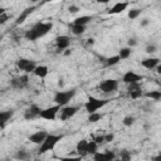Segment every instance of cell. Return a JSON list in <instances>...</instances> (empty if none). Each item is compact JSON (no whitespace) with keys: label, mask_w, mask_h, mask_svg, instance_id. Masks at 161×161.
I'll return each mask as SVG.
<instances>
[{"label":"cell","mask_w":161,"mask_h":161,"mask_svg":"<svg viewBox=\"0 0 161 161\" xmlns=\"http://www.w3.org/2000/svg\"><path fill=\"white\" fill-rule=\"evenodd\" d=\"M52 29H53V23H50V21H47V23L39 21V23L34 24L29 30H26L25 34H24V36L28 40L34 42L36 39L43 38L44 35H47Z\"/></svg>","instance_id":"6da1fadb"},{"label":"cell","mask_w":161,"mask_h":161,"mask_svg":"<svg viewBox=\"0 0 161 161\" xmlns=\"http://www.w3.org/2000/svg\"><path fill=\"white\" fill-rule=\"evenodd\" d=\"M64 136L63 135H53V133H48V136L45 137V140L42 142V145H39V150H38V153L39 155H43L48 151H52L57 143L63 138Z\"/></svg>","instance_id":"7a4b0ae2"},{"label":"cell","mask_w":161,"mask_h":161,"mask_svg":"<svg viewBox=\"0 0 161 161\" xmlns=\"http://www.w3.org/2000/svg\"><path fill=\"white\" fill-rule=\"evenodd\" d=\"M77 93V89L75 88H72V89H68V91H58L54 97H53V101L57 106L59 107H64V106H68V103L73 99V97L75 96Z\"/></svg>","instance_id":"3957f363"},{"label":"cell","mask_w":161,"mask_h":161,"mask_svg":"<svg viewBox=\"0 0 161 161\" xmlns=\"http://www.w3.org/2000/svg\"><path fill=\"white\" fill-rule=\"evenodd\" d=\"M108 102H109V99H102V98H96L93 96H89L87 98V102L84 103V108L88 112V114H91V113L97 112L106 104H108Z\"/></svg>","instance_id":"277c9868"},{"label":"cell","mask_w":161,"mask_h":161,"mask_svg":"<svg viewBox=\"0 0 161 161\" xmlns=\"http://www.w3.org/2000/svg\"><path fill=\"white\" fill-rule=\"evenodd\" d=\"M16 67H18L20 70H23L25 74H28V73H30V72H34V69H35V67H36V63H35V60H33V59L19 58V59L16 60Z\"/></svg>","instance_id":"5b68a950"},{"label":"cell","mask_w":161,"mask_h":161,"mask_svg":"<svg viewBox=\"0 0 161 161\" xmlns=\"http://www.w3.org/2000/svg\"><path fill=\"white\" fill-rule=\"evenodd\" d=\"M59 111H60V107L55 104V106H52V107L42 109L39 117L43 118V119H47V121H54L57 118V114L59 113Z\"/></svg>","instance_id":"8992f818"},{"label":"cell","mask_w":161,"mask_h":161,"mask_svg":"<svg viewBox=\"0 0 161 161\" xmlns=\"http://www.w3.org/2000/svg\"><path fill=\"white\" fill-rule=\"evenodd\" d=\"M98 88L101 89V92L108 94V93H112V92L117 91V88H118V82H117L116 79H111V78H109V79H104V80H102V82L99 83Z\"/></svg>","instance_id":"52a82bcc"},{"label":"cell","mask_w":161,"mask_h":161,"mask_svg":"<svg viewBox=\"0 0 161 161\" xmlns=\"http://www.w3.org/2000/svg\"><path fill=\"white\" fill-rule=\"evenodd\" d=\"M29 84V77L28 74H23V75H19V77H14L11 80H10V86L14 88V89H24L25 87H28Z\"/></svg>","instance_id":"ba28073f"},{"label":"cell","mask_w":161,"mask_h":161,"mask_svg":"<svg viewBox=\"0 0 161 161\" xmlns=\"http://www.w3.org/2000/svg\"><path fill=\"white\" fill-rule=\"evenodd\" d=\"M77 112H78V107H75V106H64V107H60L59 119L60 121H67V119L72 118Z\"/></svg>","instance_id":"9c48e42d"},{"label":"cell","mask_w":161,"mask_h":161,"mask_svg":"<svg viewBox=\"0 0 161 161\" xmlns=\"http://www.w3.org/2000/svg\"><path fill=\"white\" fill-rule=\"evenodd\" d=\"M69 45H70V38L68 35H59L55 38L57 53H62L63 50H67Z\"/></svg>","instance_id":"30bf717a"},{"label":"cell","mask_w":161,"mask_h":161,"mask_svg":"<svg viewBox=\"0 0 161 161\" xmlns=\"http://www.w3.org/2000/svg\"><path fill=\"white\" fill-rule=\"evenodd\" d=\"M143 79V75L137 74L133 70H127L123 75H122V82L126 84H131V83H140Z\"/></svg>","instance_id":"8fae6325"},{"label":"cell","mask_w":161,"mask_h":161,"mask_svg":"<svg viewBox=\"0 0 161 161\" xmlns=\"http://www.w3.org/2000/svg\"><path fill=\"white\" fill-rule=\"evenodd\" d=\"M40 111H42V108H40L38 104H31L30 107H28V108L24 111V118H25L26 121L35 119V118L39 117Z\"/></svg>","instance_id":"7c38bea8"},{"label":"cell","mask_w":161,"mask_h":161,"mask_svg":"<svg viewBox=\"0 0 161 161\" xmlns=\"http://www.w3.org/2000/svg\"><path fill=\"white\" fill-rule=\"evenodd\" d=\"M116 158V153L111 150H106L104 152H96L93 155V161H113Z\"/></svg>","instance_id":"4fadbf2b"},{"label":"cell","mask_w":161,"mask_h":161,"mask_svg":"<svg viewBox=\"0 0 161 161\" xmlns=\"http://www.w3.org/2000/svg\"><path fill=\"white\" fill-rule=\"evenodd\" d=\"M47 136H48V132H45V131H38V132H34L33 135H30V136L28 137V140H29L31 143L42 145V142L45 140Z\"/></svg>","instance_id":"5bb4252c"},{"label":"cell","mask_w":161,"mask_h":161,"mask_svg":"<svg viewBox=\"0 0 161 161\" xmlns=\"http://www.w3.org/2000/svg\"><path fill=\"white\" fill-rule=\"evenodd\" d=\"M87 146H88V140H86V138L79 140L78 143H77V146H75V151H77L78 156H80L82 158L88 155L87 153Z\"/></svg>","instance_id":"9a60e30c"},{"label":"cell","mask_w":161,"mask_h":161,"mask_svg":"<svg viewBox=\"0 0 161 161\" xmlns=\"http://www.w3.org/2000/svg\"><path fill=\"white\" fill-rule=\"evenodd\" d=\"M36 9V6H30V8H26V9H24L20 14H19V16L16 18V20H15V24L16 25H20V24H23L26 19H28V16L34 11Z\"/></svg>","instance_id":"2e32d148"},{"label":"cell","mask_w":161,"mask_h":161,"mask_svg":"<svg viewBox=\"0 0 161 161\" xmlns=\"http://www.w3.org/2000/svg\"><path fill=\"white\" fill-rule=\"evenodd\" d=\"M14 116V109H5V111H0V130L11 119V117Z\"/></svg>","instance_id":"e0dca14e"},{"label":"cell","mask_w":161,"mask_h":161,"mask_svg":"<svg viewBox=\"0 0 161 161\" xmlns=\"http://www.w3.org/2000/svg\"><path fill=\"white\" fill-rule=\"evenodd\" d=\"M160 64V59L158 58H146L141 62V65L146 69H153Z\"/></svg>","instance_id":"ac0fdd59"},{"label":"cell","mask_w":161,"mask_h":161,"mask_svg":"<svg viewBox=\"0 0 161 161\" xmlns=\"http://www.w3.org/2000/svg\"><path fill=\"white\" fill-rule=\"evenodd\" d=\"M127 6H128V3H127V1L116 3V4L108 10V13H109V14H119V13H122L123 10H126Z\"/></svg>","instance_id":"d6986e66"},{"label":"cell","mask_w":161,"mask_h":161,"mask_svg":"<svg viewBox=\"0 0 161 161\" xmlns=\"http://www.w3.org/2000/svg\"><path fill=\"white\" fill-rule=\"evenodd\" d=\"M93 20V16L91 15H82V16H78L73 20V24L74 25H82V26H86L88 23H91Z\"/></svg>","instance_id":"ffe728a7"},{"label":"cell","mask_w":161,"mask_h":161,"mask_svg":"<svg viewBox=\"0 0 161 161\" xmlns=\"http://www.w3.org/2000/svg\"><path fill=\"white\" fill-rule=\"evenodd\" d=\"M14 157H15L16 160H20V161H28V160L30 158V153H29V151H26V150H24V148H19V150L15 152Z\"/></svg>","instance_id":"44dd1931"},{"label":"cell","mask_w":161,"mask_h":161,"mask_svg":"<svg viewBox=\"0 0 161 161\" xmlns=\"http://www.w3.org/2000/svg\"><path fill=\"white\" fill-rule=\"evenodd\" d=\"M48 67L47 65H36L35 67V69H34V74L36 75V77H39V78H45L47 75H48Z\"/></svg>","instance_id":"7402d4cb"},{"label":"cell","mask_w":161,"mask_h":161,"mask_svg":"<svg viewBox=\"0 0 161 161\" xmlns=\"http://www.w3.org/2000/svg\"><path fill=\"white\" fill-rule=\"evenodd\" d=\"M131 54H132V48L126 47V48H121L117 55H118V57H119V59L122 60V59H127V58H130V55H131Z\"/></svg>","instance_id":"603a6c76"},{"label":"cell","mask_w":161,"mask_h":161,"mask_svg":"<svg viewBox=\"0 0 161 161\" xmlns=\"http://www.w3.org/2000/svg\"><path fill=\"white\" fill-rule=\"evenodd\" d=\"M146 98H151L153 101H160L161 99V91H151V92H146L143 94Z\"/></svg>","instance_id":"cb8c5ba5"},{"label":"cell","mask_w":161,"mask_h":161,"mask_svg":"<svg viewBox=\"0 0 161 161\" xmlns=\"http://www.w3.org/2000/svg\"><path fill=\"white\" fill-rule=\"evenodd\" d=\"M102 118H103V113H99V112H94V113H91V114H88V118H87V121H88L89 123H96V122L101 121Z\"/></svg>","instance_id":"d4e9b609"},{"label":"cell","mask_w":161,"mask_h":161,"mask_svg":"<svg viewBox=\"0 0 161 161\" xmlns=\"http://www.w3.org/2000/svg\"><path fill=\"white\" fill-rule=\"evenodd\" d=\"M97 150H98V145L92 140V141H88V146H87V153L88 155H94L96 152H97Z\"/></svg>","instance_id":"484cf974"},{"label":"cell","mask_w":161,"mask_h":161,"mask_svg":"<svg viewBox=\"0 0 161 161\" xmlns=\"http://www.w3.org/2000/svg\"><path fill=\"white\" fill-rule=\"evenodd\" d=\"M70 31H72L74 35H82V34L86 31V26H82V25H74V24H72V26H70Z\"/></svg>","instance_id":"4316f807"},{"label":"cell","mask_w":161,"mask_h":161,"mask_svg":"<svg viewBox=\"0 0 161 161\" xmlns=\"http://www.w3.org/2000/svg\"><path fill=\"white\" fill-rule=\"evenodd\" d=\"M121 161H131L132 160V155L128 150H121L119 151V157H118Z\"/></svg>","instance_id":"83f0119b"},{"label":"cell","mask_w":161,"mask_h":161,"mask_svg":"<svg viewBox=\"0 0 161 161\" xmlns=\"http://www.w3.org/2000/svg\"><path fill=\"white\" fill-rule=\"evenodd\" d=\"M119 57L118 55H113V57H109L106 59V67H112V65H116L118 62H119Z\"/></svg>","instance_id":"f1b7e54d"},{"label":"cell","mask_w":161,"mask_h":161,"mask_svg":"<svg viewBox=\"0 0 161 161\" xmlns=\"http://www.w3.org/2000/svg\"><path fill=\"white\" fill-rule=\"evenodd\" d=\"M140 14H141V9H131V10H128L127 16H128V19L133 20V19L138 18V16H140Z\"/></svg>","instance_id":"f546056e"},{"label":"cell","mask_w":161,"mask_h":161,"mask_svg":"<svg viewBox=\"0 0 161 161\" xmlns=\"http://www.w3.org/2000/svg\"><path fill=\"white\" fill-rule=\"evenodd\" d=\"M122 123H123L126 127H131V126L135 123V117H133V116H126V117H123Z\"/></svg>","instance_id":"4dcf8cb0"},{"label":"cell","mask_w":161,"mask_h":161,"mask_svg":"<svg viewBox=\"0 0 161 161\" xmlns=\"http://www.w3.org/2000/svg\"><path fill=\"white\" fill-rule=\"evenodd\" d=\"M128 94H130V97H131L132 99H137V98H140V97H142V96H143V93H142V89H141V88H140V89H137V91H132V92H130Z\"/></svg>","instance_id":"1f68e13d"},{"label":"cell","mask_w":161,"mask_h":161,"mask_svg":"<svg viewBox=\"0 0 161 161\" xmlns=\"http://www.w3.org/2000/svg\"><path fill=\"white\" fill-rule=\"evenodd\" d=\"M140 88H141V84H140V83H131V84H128L127 91H128V93H130V92L137 91V89H140Z\"/></svg>","instance_id":"d6a6232c"},{"label":"cell","mask_w":161,"mask_h":161,"mask_svg":"<svg viewBox=\"0 0 161 161\" xmlns=\"http://www.w3.org/2000/svg\"><path fill=\"white\" fill-rule=\"evenodd\" d=\"M146 53H148V54H152V53H155L156 50H157V47L155 45V44H148L147 47H146Z\"/></svg>","instance_id":"836d02e7"},{"label":"cell","mask_w":161,"mask_h":161,"mask_svg":"<svg viewBox=\"0 0 161 161\" xmlns=\"http://www.w3.org/2000/svg\"><path fill=\"white\" fill-rule=\"evenodd\" d=\"M93 141H94L97 145H102V143H104V135H99V136H96V137L93 138Z\"/></svg>","instance_id":"e575fe53"},{"label":"cell","mask_w":161,"mask_h":161,"mask_svg":"<svg viewBox=\"0 0 161 161\" xmlns=\"http://www.w3.org/2000/svg\"><path fill=\"white\" fill-rule=\"evenodd\" d=\"M60 161H82V157L80 156H75V157L68 156V157H62Z\"/></svg>","instance_id":"d590c367"},{"label":"cell","mask_w":161,"mask_h":161,"mask_svg":"<svg viewBox=\"0 0 161 161\" xmlns=\"http://www.w3.org/2000/svg\"><path fill=\"white\" fill-rule=\"evenodd\" d=\"M68 11L70 14H75V13L79 11V6H77V5H69L68 6Z\"/></svg>","instance_id":"8d00e7d4"},{"label":"cell","mask_w":161,"mask_h":161,"mask_svg":"<svg viewBox=\"0 0 161 161\" xmlns=\"http://www.w3.org/2000/svg\"><path fill=\"white\" fill-rule=\"evenodd\" d=\"M10 16H9V14H6V13H4V14H1L0 15V24H5L6 21H8V19H9Z\"/></svg>","instance_id":"74e56055"},{"label":"cell","mask_w":161,"mask_h":161,"mask_svg":"<svg viewBox=\"0 0 161 161\" xmlns=\"http://www.w3.org/2000/svg\"><path fill=\"white\" fill-rule=\"evenodd\" d=\"M114 138V135L113 133H106L104 135V142H112Z\"/></svg>","instance_id":"f35d334b"},{"label":"cell","mask_w":161,"mask_h":161,"mask_svg":"<svg viewBox=\"0 0 161 161\" xmlns=\"http://www.w3.org/2000/svg\"><path fill=\"white\" fill-rule=\"evenodd\" d=\"M127 43H128V48H132V47L137 45V42H136V39H135V38H130Z\"/></svg>","instance_id":"ab89813d"},{"label":"cell","mask_w":161,"mask_h":161,"mask_svg":"<svg viewBox=\"0 0 161 161\" xmlns=\"http://www.w3.org/2000/svg\"><path fill=\"white\" fill-rule=\"evenodd\" d=\"M151 161H161V153H157L156 156H152Z\"/></svg>","instance_id":"60d3db41"},{"label":"cell","mask_w":161,"mask_h":161,"mask_svg":"<svg viewBox=\"0 0 161 161\" xmlns=\"http://www.w3.org/2000/svg\"><path fill=\"white\" fill-rule=\"evenodd\" d=\"M148 23H150V20H148L147 18H145V19H143V20L141 21V26H146V25H147Z\"/></svg>","instance_id":"b9f144b4"},{"label":"cell","mask_w":161,"mask_h":161,"mask_svg":"<svg viewBox=\"0 0 161 161\" xmlns=\"http://www.w3.org/2000/svg\"><path fill=\"white\" fill-rule=\"evenodd\" d=\"M4 13H6V9H4V8H0V15H1V14H4Z\"/></svg>","instance_id":"7bdbcfd3"},{"label":"cell","mask_w":161,"mask_h":161,"mask_svg":"<svg viewBox=\"0 0 161 161\" xmlns=\"http://www.w3.org/2000/svg\"><path fill=\"white\" fill-rule=\"evenodd\" d=\"M93 43H94L93 39H88V44H93Z\"/></svg>","instance_id":"ee69618b"},{"label":"cell","mask_w":161,"mask_h":161,"mask_svg":"<svg viewBox=\"0 0 161 161\" xmlns=\"http://www.w3.org/2000/svg\"><path fill=\"white\" fill-rule=\"evenodd\" d=\"M64 54H65V55H69V54H70V50H69V49H67V52H65Z\"/></svg>","instance_id":"f6af8a7d"},{"label":"cell","mask_w":161,"mask_h":161,"mask_svg":"<svg viewBox=\"0 0 161 161\" xmlns=\"http://www.w3.org/2000/svg\"><path fill=\"white\" fill-rule=\"evenodd\" d=\"M113 161H121V160H119V158H118V157H116V158H114V160H113Z\"/></svg>","instance_id":"bcb514c9"},{"label":"cell","mask_w":161,"mask_h":161,"mask_svg":"<svg viewBox=\"0 0 161 161\" xmlns=\"http://www.w3.org/2000/svg\"><path fill=\"white\" fill-rule=\"evenodd\" d=\"M1 38H3V36H1V35H0V40H1Z\"/></svg>","instance_id":"7dc6e473"}]
</instances>
